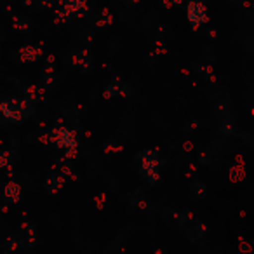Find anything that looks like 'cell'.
Listing matches in <instances>:
<instances>
[{"instance_id": "1", "label": "cell", "mask_w": 254, "mask_h": 254, "mask_svg": "<svg viewBox=\"0 0 254 254\" xmlns=\"http://www.w3.org/2000/svg\"><path fill=\"white\" fill-rule=\"evenodd\" d=\"M0 112L4 115V119H7L9 122H23L25 119H28L33 113V105L32 99L28 98H11L0 103Z\"/></svg>"}, {"instance_id": "2", "label": "cell", "mask_w": 254, "mask_h": 254, "mask_svg": "<svg viewBox=\"0 0 254 254\" xmlns=\"http://www.w3.org/2000/svg\"><path fill=\"white\" fill-rule=\"evenodd\" d=\"M139 159H141V176L145 180H148L150 183H157L160 178V159H159V153L153 152V150H145V152L139 153Z\"/></svg>"}, {"instance_id": "3", "label": "cell", "mask_w": 254, "mask_h": 254, "mask_svg": "<svg viewBox=\"0 0 254 254\" xmlns=\"http://www.w3.org/2000/svg\"><path fill=\"white\" fill-rule=\"evenodd\" d=\"M187 18L188 23L191 25V28L197 30L198 26H202L207 21V9H205V5L202 2L190 0L187 4Z\"/></svg>"}, {"instance_id": "4", "label": "cell", "mask_w": 254, "mask_h": 254, "mask_svg": "<svg viewBox=\"0 0 254 254\" xmlns=\"http://www.w3.org/2000/svg\"><path fill=\"white\" fill-rule=\"evenodd\" d=\"M53 143L58 148H77V134L66 127H60V129H54L53 136H51Z\"/></svg>"}, {"instance_id": "5", "label": "cell", "mask_w": 254, "mask_h": 254, "mask_svg": "<svg viewBox=\"0 0 254 254\" xmlns=\"http://www.w3.org/2000/svg\"><path fill=\"white\" fill-rule=\"evenodd\" d=\"M63 7L66 14H75L87 7V0H63Z\"/></svg>"}, {"instance_id": "6", "label": "cell", "mask_w": 254, "mask_h": 254, "mask_svg": "<svg viewBox=\"0 0 254 254\" xmlns=\"http://www.w3.org/2000/svg\"><path fill=\"white\" fill-rule=\"evenodd\" d=\"M4 195H5V198H9V200H12V202L18 200V197H19V185L9 183L7 187H5Z\"/></svg>"}, {"instance_id": "7", "label": "cell", "mask_w": 254, "mask_h": 254, "mask_svg": "<svg viewBox=\"0 0 254 254\" xmlns=\"http://www.w3.org/2000/svg\"><path fill=\"white\" fill-rule=\"evenodd\" d=\"M61 185H63V178L54 176V178H51V180L47 181L46 188L51 191V193H56V191H60V190H61Z\"/></svg>"}, {"instance_id": "8", "label": "cell", "mask_w": 254, "mask_h": 254, "mask_svg": "<svg viewBox=\"0 0 254 254\" xmlns=\"http://www.w3.org/2000/svg\"><path fill=\"white\" fill-rule=\"evenodd\" d=\"M37 56H39V51L33 49V47H25V49H21V58L25 61H35Z\"/></svg>"}, {"instance_id": "9", "label": "cell", "mask_w": 254, "mask_h": 254, "mask_svg": "<svg viewBox=\"0 0 254 254\" xmlns=\"http://www.w3.org/2000/svg\"><path fill=\"white\" fill-rule=\"evenodd\" d=\"M119 89H120V87H117V85H110V87L105 91V96H106V98H112V96H117V94H119Z\"/></svg>"}, {"instance_id": "10", "label": "cell", "mask_w": 254, "mask_h": 254, "mask_svg": "<svg viewBox=\"0 0 254 254\" xmlns=\"http://www.w3.org/2000/svg\"><path fill=\"white\" fill-rule=\"evenodd\" d=\"M5 164H7V159H5V155H0V169H2Z\"/></svg>"}, {"instance_id": "11", "label": "cell", "mask_w": 254, "mask_h": 254, "mask_svg": "<svg viewBox=\"0 0 254 254\" xmlns=\"http://www.w3.org/2000/svg\"><path fill=\"white\" fill-rule=\"evenodd\" d=\"M185 4V0H171V5H181Z\"/></svg>"}, {"instance_id": "12", "label": "cell", "mask_w": 254, "mask_h": 254, "mask_svg": "<svg viewBox=\"0 0 254 254\" xmlns=\"http://www.w3.org/2000/svg\"><path fill=\"white\" fill-rule=\"evenodd\" d=\"M132 2H138V0H132Z\"/></svg>"}]
</instances>
